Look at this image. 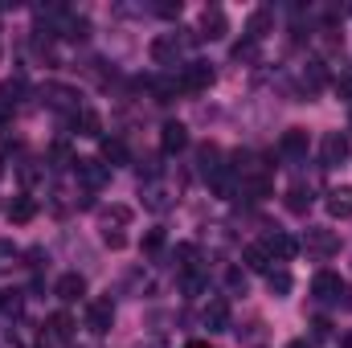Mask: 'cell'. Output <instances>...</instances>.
Returning <instances> with one entry per match:
<instances>
[{
    "instance_id": "f1b7e54d",
    "label": "cell",
    "mask_w": 352,
    "mask_h": 348,
    "mask_svg": "<svg viewBox=\"0 0 352 348\" xmlns=\"http://www.w3.org/2000/svg\"><path fill=\"white\" fill-rule=\"evenodd\" d=\"M176 266H180V270H197V246H188V242H184V246H176Z\"/></svg>"
},
{
    "instance_id": "5bb4252c",
    "label": "cell",
    "mask_w": 352,
    "mask_h": 348,
    "mask_svg": "<svg viewBox=\"0 0 352 348\" xmlns=\"http://www.w3.org/2000/svg\"><path fill=\"white\" fill-rule=\"evenodd\" d=\"M54 295H58V299H66V303H74L78 295H87V279H82L78 270H70V274H62V279L54 283Z\"/></svg>"
},
{
    "instance_id": "3957f363",
    "label": "cell",
    "mask_w": 352,
    "mask_h": 348,
    "mask_svg": "<svg viewBox=\"0 0 352 348\" xmlns=\"http://www.w3.org/2000/svg\"><path fill=\"white\" fill-rule=\"evenodd\" d=\"M299 246H303L307 254H316V259H332V254L340 250V234H336V230H316V226H311V230L303 234Z\"/></svg>"
},
{
    "instance_id": "4dcf8cb0",
    "label": "cell",
    "mask_w": 352,
    "mask_h": 348,
    "mask_svg": "<svg viewBox=\"0 0 352 348\" xmlns=\"http://www.w3.org/2000/svg\"><path fill=\"white\" fill-rule=\"evenodd\" d=\"M21 180H25V184H37V180H41V168H37V160H25V164H21Z\"/></svg>"
},
{
    "instance_id": "484cf974",
    "label": "cell",
    "mask_w": 352,
    "mask_h": 348,
    "mask_svg": "<svg viewBox=\"0 0 352 348\" xmlns=\"http://www.w3.org/2000/svg\"><path fill=\"white\" fill-rule=\"evenodd\" d=\"M21 94H25V78H4V83H0V102H4V107L21 102Z\"/></svg>"
},
{
    "instance_id": "7402d4cb",
    "label": "cell",
    "mask_w": 352,
    "mask_h": 348,
    "mask_svg": "<svg viewBox=\"0 0 352 348\" xmlns=\"http://www.w3.org/2000/svg\"><path fill=\"white\" fill-rule=\"evenodd\" d=\"M98 217H102V230H119V226L131 221V209H127V205H111V209H102Z\"/></svg>"
},
{
    "instance_id": "4316f807",
    "label": "cell",
    "mask_w": 352,
    "mask_h": 348,
    "mask_svg": "<svg viewBox=\"0 0 352 348\" xmlns=\"http://www.w3.org/2000/svg\"><path fill=\"white\" fill-rule=\"evenodd\" d=\"M168 205H173V197H168V193H164L160 184H152V188H148V209H156V213H164Z\"/></svg>"
},
{
    "instance_id": "6da1fadb",
    "label": "cell",
    "mask_w": 352,
    "mask_h": 348,
    "mask_svg": "<svg viewBox=\"0 0 352 348\" xmlns=\"http://www.w3.org/2000/svg\"><path fill=\"white\" fill-rule=\"evenodd\" d=\"M180 33H184V37L164 33V37H156V41L148 45V54H152V62H156V66H180L184 45H192V33H188V29H180Z\"/></svg>"
},
{
    "instance_id": "e0dca14e",
    "label": "cell",
    "mask_w": 352,
    "mask_h": 348,
    "mask_svg": "<svg viewBox=\"0 0 352 348\" xmlns=\"http://www.w3.org/2000/svg\"><path fill=\"white\" fill-rule=\"evenodd\" d=\"M270 21H274L270 8H254L250 21H246V37H250V41H263L266 33H270Z\"/></svg>"
},
{
    "instance_id": "8fae6325",
    "label": "cell",
    "mask_w": 352,
    "mask_h": 348,
    "mask_svg": "<svg viewBox=\"0 0 352 348\" xmlns=\"http://www.w3.org/2000/svg\"><path fill=\"white\" fill-rule=\"evenodd\" d=\"M307 148H311V140H307V131H303V127H287V131H283V140H278V152H283V156H291V160L307 156Z\"/></svg>"
},
{
    "instance_id": "60d3db41",
    "label": "cell",
    "mask_w": 352,
    "mask_h": 348,
    "mask_svg": "<svg viewBox=\"0 0 352 348\" xmlns=\"http://www.w3.org/2000/svg\"><path fill=\"white\" fill-rule=\"evenodd\" d=\"M0 176H4V164H0Z\"/></svg>"
},
{
    "instance_id": "ac0fdd59",
    "label": "cell",
    "mask_w": 352,
    "mask_h": 348,
    "mask_svg": "<svg viewBox=\"0 0 352 348\" xmlns=\"http://www.w3.org/2000/svg\"><path fill=\"white\" fill-rule=\"evenodd\" d=\"M107 168H119V164H127L131 156H127V144L123 140H102V156H98Z\"/></svg>"
},
{
    "instance_id": "9c48e42d",
    "label": "cell",
    "mask_w": 352,
    "mask_h": 348,
    "mask_svg": "<svg viewBox=\"0 0 352 348\" xmlns=\"http://www.w3.org/2000/svg\"><path fill=\"white\" fill-rule=\"evenodd\" d=\"M266 254L270 259H278V262H287V259H295L299 254V242L291 238V234H283V230H274V234H266Z\"/></svg>"
},
{
    "instance_id": "d6986e66",
    "label": "cell",
    "mask_w": 352,
    "mask_h": 348,
    "mask_svg": "<svg viewBox=\"0 0 352 348\" xmlns=\"http://www.w3.org/2000/svg\"><path fill=\"white\" fill-rule=\"evenodd\" d=\"M37 217V201L33 197H16L12 205H8V221L12 226H25V221H33Z\"/></svg>"
},
{
    "instance_id": "ab89813d",
    "label": "cell",
    "mask_w": 352,
    "mask_h": 348,
    "mask_svg": "<svg viewBox=\"0 0 352 348\" xmlns=\"http://www.w3.org/2000/svg\"><path fill=\"white\" fill-rule=\"evenodd\" d=\"M340 348H352V332H349V336H344V340H340Z\"/></svg>"
},
{
    "instance_id": "d4e9b609",
    "label": "cell",
    "mask_w": 352,
    "mask_h": 348,
    "mask_svg": "<svg viewBox=\"0 0 352 348\" xmlns=\"http://www.w3.org/2000/svg\"><path fill=\"white\" fill-rule=\"evenodd\" d=\"M266 287H270L274 295H287V291H291V270H283V266L274 270V266H270V270H266Z\"/></svg>"
},
{
    "instance_id": "44dd1931",
    "label": "cell",
    "mask_w": 352,
    "mask_h": 348,
    "mask_svg": "<svg viewBox=\"0 0 352 348\" xmlns=\"http://www.w3.org/2000/svg\"><path fill=\"white\" fill-rule=\"evenodd\" d=\"M287 209H291V213H299V217H303V213H307V209H311V193H307V188H303V184H295V188H287Z\"/></svg>"
},
{
    "instance_id": "f546056e",
    "label": "cell",
    "mask_w": 352,
    "mask_h": 348,
    "mask_svg": "<svg viewBox=\"0 0 352 348\" xmlns=\"http://www.w3.org/2000/svg\"><path fill=\"white\" fill-rule=\"evenodd\" d=\"M0 312H4V316H16V312H21V291H4V295H0Z\"/></svg>"
},
{
    "instance_id": "83f0119b",
    "label": "cell",
    "mask_w": 352,
    "mask_h": 348,
    "mask_svg": "<svg viewBox=\"0 0 352 348\" xmlns=\"http://www.w3.org/2000/svg\"><path fill=\"white\" fill-rule=\"evenodd\" d=\"M254 58H258V41H250V37H246V41H238V45H234V62H254Z\"/></svg>"
},
{
    "instance_id": "277c9868",
    "label": "cell",
    "mask_w": 352,
    "mask_h": 348,
    "mask_svg": "<svg viewBox=\"0 0 352 348\" xmlns=\"http://www.w3.org/2000/svg\"><path fill=\"white\" fill-rule=\"evenodd\" d=\"M74 176H78V184H82V188H90V193H94V188H102V184L111 180V168H107L98 156H78Z\"/></svg>"
},
{
    "instance_id": "9a60e30c",
    "label": "cell",
    "mask_w": 352,
    "mask_h": 348,
    "mask_svg": "<svg viewBox=\"0 0 352 348\" xmlns=\"http://www.w3.org/2000/svg\"><path fill=\"white\" fill-rule=\"evenodd\" d=\"M226 324H230V303H226L221 295H213V299L205 303V328L217 332V328H226Z\"/></svg>"
},
{
    "instance_id": "30bf717a",
    "label": "cell",
    "mask_w": 352,
    "mask_h": 348,
    "mask_svg": "<svg viewBox=\"0 0 352 348\" xmlns=\"http://www.w3.org/2000/svg\"><path fill=\"white\" fill-rule=\"evenodd\" d=\"M226 12L221 8H205L201 12V33H197V41H217V37H226Z\"/></svg>"
},
{
    "instance_id": "ba28073f",
    "label": "cell",
    "mask_w": 352,
    "mask_h": 348,
    "mask_svg": "<svg viewBox=\"0 0 352 348\" xmlns=\"http://www.w3.org/2000/svg\"><path fill=\"white\" fill-rule=\"evenodd\" d=\"M111 324H115V303H111V299H90L87 328H90V332H107Z\"/></svg>"
},
{
    "instance_id": "d6a6232c",
    "label": "cell",
    "mask_w": 352,
    "mask_h": 348,
    "mask_svg": "<svg viewBox=\"0 0 352 348\" xmlns=\"http://www.w3.org/2000/svg\"><path fill=\"white\" fill-rule=\"evenodd\" d=\"M226 283H230V291H242V295H246V270H238V266H234V270L226 274Z\"/></svg>"
},
{
    "instance_id": "2e32d148",
    "label": "cell",
    "mask_w": 352,
    "mask_h": 348,
    "mask_svg": "<svg viewBox=\"0 0 352 348\" xmlns=\"http://www.w3.org/2000/svg\"><path fill=\"white\" fill-rule=\"evenodd\" d=\"M45 340H70L74 336V320L66 316V312H58V316H50L45 320V332H41Z\"/></svg>"
},
{
    "instance_id": "836d02e7",
    "label": "cell",
    "mask_w": 352,
    "mask_h": 348,
    "mask_svg": "<svg viewBox=\"0 0 352 348\" xmlns=\"http://www.w3.org/2000/svg\"><path fill=\"white\" fill-rule=\"evenodd\" d=\"M164 246V230H148L144 234V250H160Z\"/></svg>"
},
{
    "instance_id": "4fadbf2b",
    "label": "cell",
    "mask_w": 352,
    "mask_h": 348,
    "mask_svg": "<svg viewBox=\"0 0 352 348\" xmlns=\"http://www.w3.org/2000/svg\"><path fill=\"white\" fill-rule=\"evenodd\" d=\"M324 205H328V213H332L336 221H349V217H352V184H340V188H332Z\"/></svg>"
},
{
    "instance_id": "1f68e13d",
    "label": "cell",
    "mask_w": 352,
    "mask_h": 348,
    "mask_svg": "<svg viewBox=\"0 0 352 348\" xmlns=\"http://www.w3.org/2000/svg\"><path fill=\"white\" fill-rule=\"evenodd\" d=\"M102 242H107L111 250H123V246H127V238H123V230H102Z\"/></svg>"
},
{
    "instance_id": "7a4b0ae2",
    "label": "cell",
    "mask_w": 352,
    "mask_h": 348,
    "mask_svg": "<svg viewBox=\"0 0 352 348\" xmlns=\"http://www.w3.org/2000/svg\"><path fill=\"white\" fill-rule=\"evenodd\" d=\"M41 98H45V107H54V111H62V115H78L82 107H78V90L66 87V83H45L41 87Z\"/></svg>"
},
{
    "instance_id": "8d00e7d4",
    "label": "cell",
    "mask_w": 352,
    "mask_h": 348,
    "mask_svg": "<svg viewBox=\"0 0 352 348\" xmlns=\"http://www.w3.org/2000/svg\"><path fill=\"white\" fill-rule=\"evenodd\" d=\"M311 328H316V340H328V336H332V324H328V320H316Z\"/></svg>"
},
{
    "instance_id": "d590c367",
    "label": "cell",
    "mask_w": 352,
    "mask_h": 348,
    "mask_svg": "<svg viewBox=\"0 0 352 348\" xmlns=\"http://www.w3.org/2000/svg\"><path fill=\"white\" fill-rule=\"evenodd\" d=\"M12 259H16V246L8 238H0V262H12Z\"/></svg>"
},
{
    "instance_id": "ffe728a7",
    "label": "cell",
    "mask_w": 352,
    "mask_h": 348,
    "mask_svg": "<svg viewBox=\"0 0 352 348\" xmlns=\"http://www.w3.org/2000/svg\"><path fill=\"white\" fill-rule=\"evenodd\" d=\"M242 262H246V270H258V274H266L274 259L266 254V246H246V250H242Z\"/></svg>"
},
{
    "instance_id": "f35d334b",
    "label": "cell",
    "mask_w": 352,
    "mask_h": 348,
    "mask_svg": "<svg viewBox=\"0 0 352 348\" xmlns=\"http://www.w3.org/2000/svg\"><path fill=\"white\" fill-rule=\"evenodd\" d=\"M287 348H311V340H291Z\"/></svg>"
},
{
    "instance_id": "74e56055",
    "label": "cell",
    "mask_w": 352,
    "mask_h": 348,
    "mask_svg": "<svg viewBox=\"0 0 352 348\" xmlns=\"http://www.w3.org/2000/svg\"><path fill=\"white\" fill-rule=\"evenodd\" d=\"M184 348H217V345H209V340H188Z\"/></svg>"
},
{
    "instance_id": "e575fe53",
    "label": "cell",
    "mask_w": 352,
    "mask_h": 348,
    "mask_svg": "<svg viewBox=\"0 0 352 348\" xmlns=\"http://www.w3.org/2000/svg\"><path fill=\"white\" fill-rule=\"evenodd\" d=\"M156 12L173 21V17H180V0H160V4H156Z\"/></svg>"
},
{
    "instance_id": "5b68a950",
    "label": "cell",
    "mask_w": 352,
    "mask_h": 348,
    "mask_svg": "<svg viewBox=\"0 0 352 348\" xmlns=\"http://www.w3.org/2000/svg\"><path fill=\"white\" fill-rule=\"evenodd\" d=\"M352 152V140L344 135V131H328L324 135V144H320V156H324V164L332 168V164H344Z\"/></svg>"
},
{
    "instance_id": "cb8c5ba5",
    "label": "cell",
    "mask_w": 352,
    "mask_h": 348,
    "mask_svg": "<svg viewBox=\"0 0 352 348\" xmlns=\"http://www.w3.org/2000/svg\"><path fill=\"white\" fill-rule=\"evenodd\" d=\"M74 119H78V127H82L78 135H90V140H98V135H102V119H98V115H94L90 107H82V111H78Z\"/></svg>"
},
{
    "instance_id": "603a6c76",
    "label": "cell",
    "mask_w": 352,
    "mask_h": 348,
    "mask_svg": "<svg viewBox=\"0 0 352 348\" xmlns=\"http://www.w3.org/2000/svg\"><path fill=\"white\" fill-rule=\"evenodd\" d=\"M180 291H184V295H205V291H209V279H205L201 270H184V274H180Z\"/></svg>"
},
{
    "instance_id": "7c38bea8",
    "label": "cell",
    "mask_w": 352,
    "mask_h": 348,
    "mask_svg": "<svg viewBox=\"0 0 352 348\" xmlns=\"http://www.w3.org/2000/svg\"><path fill=\"white\" fill-rule=\"evenodd\" d=\"M160 148H164L168 156L184 152V148H188V127H184V123H164V127H160Z\"/></svg>"
},
{
    "instance_id": "8992f818",
    "label": "cell",
    "mask_w": 352,
    "mask_h": 348,
    "mask_svg": "<svg viewBox=\"0 0 352 348\" xmlns=\"http://www.w3.org/2000/svg\"><path fill=\"white\" fill-rule=\"evenodd\" d=\"M213 87V66L209 62H188L180 70V90H209Z\"/></svg>"
},
{
    "instance_id": "52a82bcc",
    "label": "cell",
    "mask_w": 352,
    "mask_h": 348,
    "mask_svg": "<svg viewBox=\"0 0 352 348\" xmlns=\"http://www.w3.org/2000/svg\"><path fill=\"white\" fill-rule=\"evenodd\" d=\"M311 295H316V299H324V303H332V299H340V295H344V279H340V274H332V270H320V274L311 279Z\"/></svg>"
}]
</instances>
